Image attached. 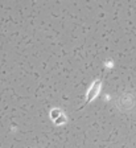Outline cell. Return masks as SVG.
<instances>
[{
	"label": "cell",
	"instance_id": "cell-2",
	"mask_svg": "<svg viewBox=\"0 0 136 148\" xmlns=\"http://www.w3.org/2000/svg\"><path fill=\"white\" fill-rule=\"evenodd\" d=\"M50 118H52V120L54 122V124H57V126L66 123L65 114H64L59 108H53V110L50 111Z\"/></svg>",
	"mask_w": 136,
	"mask_h": 148
},
{
	"label": "cell",
	"instance_id": "cell-1",
	"mask_svg": "<svg viewBox=\"0 0 136 148\" xmlns=\"http://www.w3.org/2000/svg\"><path fill=\"white\" fill-rule=\"evenodd\" d=\"M100 87H102V79H96V81H94V82L91 83V86L89 87L87 92H86V101H85V103H83L82 106H81L79 108L86 107V106L89 105V103H90L91 101H93V99H95L96 97H98L99 91H100Z\"/></svg>",
	"mask_w": 136,
	"mask_h": 148
}]
</instances>
